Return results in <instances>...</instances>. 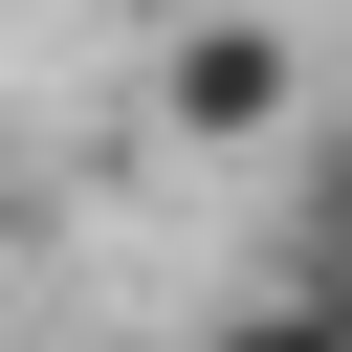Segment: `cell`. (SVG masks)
Here are the masks:
<instances>
[{
	"label": "cell",
	"mask_w": 352,
	"mask_h": 352,
	"mask_svg": "<svg viewBox=\"0 0 352 352\" xmlns=\"http://www.w3.org/2000/svg\"><path fill=\"white\" fill-rule=\"evenodd\" d=\"M154 44H176V132H220V154L286 132V44H264L242 0H198V22H154Z\"/></svg>",
	"instance_id": "1"
},
{
	"label": "cell",
	"mask_w": 352,
	"mask_h": 352,
	"mask_svg": "<svg viewBox=\"0 0 352 352\" xmlns=\"http://www.w3.org/2000/svg\"><path fill=\"white\" fill-rule=\"evenodd\" d=\"M198 352H352V286H264V308H220Z\"/></svg>",
	"instance_id": "2"
},
{
	"label": "cell",
	"mask_w": 352,
	"mask_h": 352,
	"mask_svg": "<svg viewBox=\"0 0 352 352\" xmlns=\"http://www.w3.org/2000/svg\"><path fill=\"white\" fill-rule=\"evenodd\" d=\"M308 286H352V154H330V198H308Z\"/></svg>",
	"instance_id": "3"
},
{
	"label": "cell",
	"mask_w": 352,
	"mask_h": 352,
	"mask_svg": "<svg viewBox=\"0 0 352 352\" xmlns=\"http://www.w3.org/2000/svg\"><path fill=\"white\" fill-rule=\"evenodd\" d=\"M132 22H198V0H132Z\"/></svg>",
	"instance_id": "4"
},
{
	"label": "cell",
	"mask_w": 352,
	"mask_h": 352,
	"mask_svg": "<svg viewBox=\"0 0 352 352\" xmlns=\"http://www.w3.org/2000/svg\"><path fill=\"white\" fill-rule=\"evenodd\" d=\"M0 264H22V220H0Z\"/></svg>",
	"instance_id": "5"
}]
</instances>
